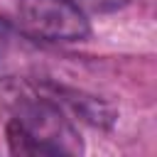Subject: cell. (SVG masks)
Here are the masks:
<instances>
[{
  "instance_id": "1",
  "label": "cell",
  "mask_w": 157,
  "mask_h": 157,
  "mask_svg": "<svg viewBox=\"0 0 157 157\" xmlns=\"http://www.w3.org/2000/svg\"><path fill=\"white\" fill-rule=\"evenodd\" d=\"M7 142L15 155H76L81 140L71 123L52 105L34 103L12 118Z\"/></svg>"
},
{
  "instance_id": "2",
  "label": "cell",
  "mask_w": 157,
  "mask_h": 157,
  "mask_svg": "<svg viewBox=\"0 0 157 157\" xmlns=\"http://www.w3.org/2000/svg\"><path fill=\"white\" fill-rule=\"evenodd\" d=\"M7 22L42 42H78L88 34V20L71 0H15L7 7Z\"/></svg>"
}]
</instances>
